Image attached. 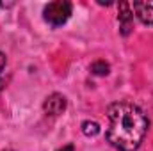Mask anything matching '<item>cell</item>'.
Returning <instances> with one entry per match:
<instances>
[{"label":"cell","mask_w":153,"mask_h":151,"mask_svg":"<svg viewBox=\"0 0 153 151\" xmlns=\"http://www.w3.org/2000/svg\"><path fill=\"white\" fill-rule=\"evenodd\" d=\"M109 128L107 141L119 151H135L146 132H148V117L135 103L130 101H116L107 109Z\"/></svg>","instance_id":"obj_1"},{"label":"cell","mask_w":153,"mask_h":151,"mask_svg":"<svg viewBox=\"0 0 153 151\" xmlns=\"http://www.w3.org/2000/svg\"><path fill=\"white\" fill-rule=\"evenodd\" d=\"M71 4L66 2V0H57V2H50L45 11H43V18L45 21H48L52 27H59V25H64L70 16H71Z\"/></svg>","instance_id":"obj_2"},{"label":"cell","mask_w":153,"mask_h":151,"mask_svg":"<svg viewBox=\"0 0 153 151\" xmlns=\"http://www.w3.org/2000/svg\"><path fill=\"white\" fill-rule=\"evenodd\" d=\"M117 20H119V32L123 36H128L132 32V29H134V14H132V5L128 2H121L119 4Z\"/></svg>","instance_id":"obj_3"},{"label":"cell","mask_w":153,"mask_h":151,"mask_svg":"<svg viewBox=\"0 0 153 151\" xmlns=\"http://www.w3.org/2000/svg\"><path fill=\"white\" fill-rule=\"evenodd\" d=\"M43 110L48 114V115H59L66 110V98L59 93H53L50 94L45 103H43Z\"/></svg>","instance_id":"obj_4"},{"label":"cell","mask_w":153,"mask_h":151,"mask_svg":"<svg viewBox=\"0 0 153 151\" xmlns=\"http://www.w3.org/2000/svg\"><path fill=\"white\" fill-rule=\"evenodd\" d=\"M132 9L135 13V16L139 18L141 23L144 25H153V0L146 2H134Z\"/></svg>","instance_id":"obj_5"},{"label":"cell","mask_w":153,"mask_h":151,"mask_svg":"<svg viewBox=\"0 0 153 151\" xmlns=\"http://www.w3.org/2000/svg\"><path fill=\"white\" fill-rule=\"evenodd\" d=\"M109 71H111V66L105 61H94L91 64V73L96 76H105V75H109Z\"/></svg>","instance_id":"obj_6"},{"label":"cell","mask_w":153,"mask_h":151,"mask_svg":"<svg viewBox=\"0 0 153 151\" xmlns=\"http://www.w3.org/2000/svg\"><path fill=\"white\" fill-rule=\"evenodd\" d=\"M82 133L87 137H94L100 133V124L96 121H84L82 123Z\"/></svg>","instance_id":"obj_7"},{"label":"cell","mask_w":153,"mask_h":151,"mask_svg":"<svg viewBox=\"0 0 153 151\" xmlns=\"http://www.w3.org/2000/svg\"><path fill=\"white\" fill-rule=\"evenodd\" d=\"M5 66H7V59H5V55L0 52V91H2V76H4Z\"/></svg>","instance_id":"obj_8"},{"label":"cell","mask_w":153,"mask_h":151,"mask_svg":"<svg viewBox=\"0 0 153 151\" xmlns=\"http://www.w3.org/2000/svg\"><path fill=\"white\" fill-rule=\"evenodd\" d=\"M57 151H75V148H73L71 144H68V146H62L61 150H57Z\"/></svg>","instance_id":"obj_9"},{"label":"cell","mask_w":153,"mask_h":151,"mask_svg":"<svg viewBox=\"0 0 153 151\" xmlns=\"http://www.w3.org/2000/svg\"><path fill=\"white\" fill-rule=\"evenodd\" d=\"M5 151H9V150H5Z\"/></svg>","instance_id":"obj_10"}]
</instances>
